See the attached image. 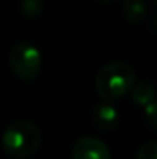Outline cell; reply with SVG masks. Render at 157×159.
<instances>
[{
  "mask_svg": "<svg viewBox=\"0 0 157 159\" xmlns=\"http://www.w3.org/2000/svg\"><path fill=\"white\" fill-rule=\"evenodd\" d=\"M136 85L134 70L122 62H114L102 66L94 79V87L97 94L106 101H117L125 94L131 93Z\"/></svg>",
  "mask_w": 157,
  "mask_h": 159,
  "instance_id": "6da1fadb",
  "label": "cell"
},
{
  "mask_svg": "<svg viewBox=\"0 0 157 159\" xmlns=\"http://www.w3.org/2000/svg\"><path fill=\"white\" fill-rule=\"evenodd\" d=\"M42 144L40 128L29 120H15L9 124L2 134V147L6 155L17 159L33 156Z\"/></svg>",
  "mask_w": 157,
  "mask_h": 159,
  "instance_id": "7a4b0ae2",
  "label": "cell"
},
{
  "mask_svg": "<svg viewBox=\"0 0 157 159\" xmlns=\"http://www.w3.org/2000/svg\"><path fill=\"white\" fill-rule=\"evenodd\" d=\"M8 63L15 76L25 80H33L40 73L42 56L34 45L28 42H22V43L14 45L9 50Z\"/></svg>",
  "mask_w": 157,
  "mask_h": 159,
  "instance_id": "3957f363",
  "label": "cell"
},
{
  "mask_svg": "<svg viewBox=\"0 0 157 159\" xmlns=\"http://www.w3.org/2000/svg\"><path fill=\"white\" fill-rule=\"evenodd\" d=\"M71 159H111V152L103 141L86 136L74 144Z\"/></svg>",
  "mask_w": 157,
  "mask_h": 159,
  "instance_id": "277c9868",
  "label": "cell"
},
{
  "mask_svg": "<svg viewBox=\"0 0 157 159\" xmlns=\"http://www.w3.org/2000/svg\"><path fill=\"white\" fill-rule=\"evenodd\" d=\"M93 122L102 133L114 131L119 124V113L109 104H97L93 108Z\"/></svg>",
  "mask_w": 157,
  "mask_h": 159,
  "instance_id": "5b68a950",
  "label": "cell"
},
{
  "mask_svg": "<svg viewBox=\"0 0 157 159\" xmlns=\"http://www.w3.org/2000/svg\"><path fill=\"white\" fill-rule=\"evenodd\" d=\"M122 12L131 23H142L148 16V8L145 0H123Z\"/></svg>",
  "mask_w": 157,
  "mask_h": 159,
  "instance_id": "8992f818",
  "label": "cell"
},
{
  "mask_svg": "<svg viewBox=\"0 0 157 159\" xmlns=\"http://www.w3.org/2000/svg\"><path fill=\"white\" fill-rule=\"evenodd\" d=\"M131 98L137 105L146 107L150 102H153L156 99V90L153 88L151 84L140 82V84L134 85V88L131 90Z\"/></svg>",
  "mask_w": 157,
  "mask_h": 159,
  "instance_id": "52a82bcc",
  "label": "cell"
},
{
  "mask_svg": "<svg viewBox=\"0 0 157 159\" xmlns=\"http://www.w3.org/2000/svg\"><path fill=\"white\" fill-rule=\"evenodd\" d=\"M43 2L42 0H20V11L28 17H36L42 12Z\"/></svg>",
  "mask_w": 157,
  "mask_h": 159,
  "instance_id": "ba28073f",
  "label": "cell"
},
{
  "mask_svg": "<svg viewBox=\"0 0 157 159\" xmlns=\"http://www.w3.org/2000/svg\"><path fill=\"white\" fill-rule=\"evenodd\" d=\"M136 159H157V142H146V144H143L137 150Z\"/></svg>",
  "mask_w": 157,
  "mask_h": 159,
  "instance_id": "9c48e42d",
  "label": "cell"
},
{
  "mask_svg": "<svg viewBox=\"0 0 157 159\" xmlns=\"http://www.w3.org/2000/svg\"><path fill=\"white\" fill-rule=\"evenodd\" d=\"M143 111H145V117H146L148 124L157 130V99L150 102L146 107H143Z\"/></svg>",
  "mask_w": 157,
  "mask_h": 159,
  "instance_id": "30bf717a",
  "label": "cell"
},
{
  "mask_svg": "<svg viewBox=\"0 0 157 159\" xmlns=\"http://www.w3.org/2000/svg\"><path fill=\"white\" fill-rule=\"evenodd\" d=\"M97 2H103V3H108V2H114V0H97Z\"/></svg>",
  "mask_w": 157,
  "mask_h": 159,
  "instance_id": "8fae6325",
  "label": "cell"
},
{
  "mask_svg": "<svg viewBox=\"0 0 157 159\" xmlns=\"http://www.w3.org/2000/svg\"><path fill=\"white\" fill-rule=\"evenodd\" d=\"M153 2H154V3H156V6H157V0H153Z\"/></svg>",
  "mask_w": 157,
  "mask_h": 159,
  "instance_id": "7c38bea8",
  "label": "cell"
}]
</instances>
